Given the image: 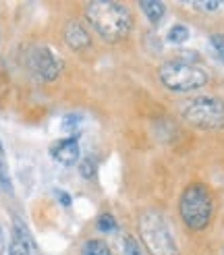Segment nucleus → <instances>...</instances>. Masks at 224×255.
I'll return each mask as SVG.
<instances>
[{
    "label": "nucleus",
    "instance_id": "1",
    "mask_svg": "<svg viewBox=\"0 0 224 255\" xmlns=\"http://www.w3.org/2000/svg\"><path fill=\"white\" fill-rule=\"evenodd\" d=\"M85 19L108 44L124 40L133 27V17L129 8L120 2H112V0H92V2H87Z\"/></svg>",
    "mask_w": 224,
    "mask_h": 255
},
{
    "label": "nucleus",
    "instance_id": "2",
    "mask_svg": "<svg viewBox=\"0 0 224 255\" xmlns=\"http://www.w3.org/2000/svg\"><path fill=\"white\" fill-rule=\"evenodd\" d=\"M139 235L152 255H179V245L166 216L158 210H145L139 216Z\"/></svg>",
    "mask_w": 224,
    "mask_h": 255
},
{
    "label": "nucleus",
    "instance_id": "3",
    "mask_svg": "<svg viewBox=\"0 0 224 255\" xmlns=\"http://www.w3.org/2000/svg\"><path fill=\"white\" fill-rule=\"evenodd\" d=\"M179 212L187 228L204 231L212 222V216H214V195L206 185L193 183L181 193Z\"/></svg>",
    "mask_w": 224,
    "mask_h": 255
},
{
    "label": "nucleus",
    "instance_id": "4",
    "mask_svg": "<svg viewBox=\"0 0 224 255\" xmlns=\"http://www.w3.org/2000/svg\"><path fill=\"white\" fill-rule=\"evenodd\" d=\"M158 79L170 92H195L208 83V73L185 60H166L158 69Z\"/></svg>",
    "mask_w": 224,
    "mask_h": 255
},
{
    "label": "nucleus",
    "instance_id": "5",
    "mask_svg": "<svg viewBox=\"0 0 224 255\" xmlns=\"http://www.w3.org/2000/svg\"><path fill=\"white\" fill-rule=\"evenodd\" d=\"M183 119L195 129L220 131L224 129V100L216 96H202L183 108Z\"/></svg>",
    "mask_w": 224,
    "mask_h": 255
},
{
    "label": "nucleus",
    "instance_id": "6",
    "mask_svg": "<svg viewBox=\"0 0 224 255\" xmlns=\"http://www.w3.org/2000/svg\"><path fill=\"white\" fill-rule=\"evenodd\" d=\"M27 67L40 81H54L60 73V62L46 46H33L27 50Z\"/></svg>",
    "mask_w": 224,
    "mask_h": 255
},
{
    "label": "nucleus",
    "instance_id": "7",
    "mask_svg": "<svg viewBox=\"0 0 224 255\" xmlns=\"http://www.w3.org/2000/svg\"><path fill=\"white\" fill-rule=\"evenodd\" d=\"M50 154L58 164H65V166H73L75 162L79 160V139L77 137H67L56 141L50 147Z\"/></svg>",
    "mask_w": 224,
    "mask_h": 255
},
{
    "label": "nucleus",
    "instance_id": "8",
    "mask_svg": "<svg viewBox=\"0 0 224 255\" xmlns=\"http://www.w3.org/2000/svg\"><path fill=\"white\" fill-rule=\"evenodd\" d=\"M8 255H31V237L21 218L12 220V241Z\"/></svg>",
    "mask_w": 224,
    "mask_h": 255
},
{
    "label": "nucleus",
    "instance_id": "9",
    "mask_svg": "<svg viewBox=\"0 0 224 255\" xmlns=\"http://www.w3.org/2000/svg\"><path fill=\"white\" fill-rule=\"evenodd\" d=\"M65 42L71 50H83L92 44V37L83 29V25L79 21H69L65 27Z\"/></svg>",
    "mask_w": 224,
    "mask_h": 255
},
{
    "label": "nucleus",
    "instance_id": "10",
    "mask_svg": "<svg viewBox=\"0 0 224 255\" xmlns=\"http://www.w3.org/2000/svg\"><path fill=\"white\" fill-rule=\"evenodd\" d=\"M139 8L143 10L147 21H152V23H160L164 19V12H166V6L162 2H158V0H143V2H139Z\"/></svg>",
    "mask_w": 224,
    "mask_h": 255
},
{
    "label": "nucleus",
    "instance_id": "11",
    "mask_svg": "<svg viewBox=\"0 0 224 255\" xmlns=\"http://www.w3.org/2000/svg\"><path fill=\"white\" fill-rule=\"evenodd\" d=\"M81 255H112V253H110V247L104 243V241L90 239V241H85L83 243Z\"/></svg>",
    "mask_w": 224,
    "mask_h": 255
},
{
    "label": "nucleus",
    "instance_id": "12",
    "mask_svg": "<svg viewBox=\"0 0 224 255\" xmlns=\"http://www.w3.org/2000/svg\"><path fill=\"white\" fill-rule=\"evenodd\" d=\"M0 185L6 191H10V172H8V162H6V151L0 141Z\"/></svg>",
    "mask_w": 224,
    "mask_h": 255
},
{
    "label": "nucleus",
    "instance_id": "13",
    "mask_svg": "<svg viewBox=\"0 0 224 255\" xmlns=\"http://www.w3.org/2000/svg\"><path fill=\"white\" fill-rule=\"evenodd\" d=\"M187 40H189V29H187V25H174V27L168 31L170 44H185Z\"/></svg>",
    "mask_w": 224,
    "mask_h": 255
},
{
    "label": "nucleus",
    "instance_id": "14",
    "mask_svg": "<svg viewBox=\"0 0 224 255\" xmlns=\"http://www.w3.org/2000/svg\"><path fill=\"white\" fill-rule=\"evenodd\" d=\"M79 172L83 178H87V181H94L96 178V162L92 158H85L83 162H79Z\"/></svg>",
    "mask_w": 224,
    "mask_h": 255
},
{
    "label": "nucleus",
    "instance_id": "15",
    "mask_svg": "<svg viewBox=\"0 0 224 255\" xmlns=\"http://www.w3.org/2000/svg\"><path fill=\"white\" fill-rule=\"evenodd\" d=\"M98 228H100L102 233H114V231H116V220L112 218L110 214H102V216L98 218Z\"/></svg>",
    "mask_w": 224,
    "mask_h": 255
},
{
    "label": "nucleus",
    "instance_id": "16",
    "mask_svg": "<svg viewBox=\"0 0 224 255\" xmlns=\"http://www.w3.org/2000/svg\"><path fill=\"white\" fill-rule=\"evenodd\" d=\"M222 6V2H218V0H202V2H193V8L197 10H204V12H216L218 8Z\"/></svg>",
    "mask_w": 224,
    "mask_h": 255
},
{
    "label": "nucleus",
    "instance_id": "17",
    "mask_svg": "<svg viewBox=\"0 0 224 255\" xmlns=\"http://www.w3.org/2000/svg\"><path fill=\"white\" fill-rule=\"evenodd\" d=\"M210 44H212V48H214V52L218 54V58L224 60V35L222 33H214L210 37Z\"/></svg>",
    "mask_w": 224,
    "mask_h": 255
},
{
    "label": "nucleus",
    "instance_id": "18",
    "mask_svg": "<svg viewBox=\"0 0 224 255\" xmlns=\"http://www.w3.org/2000/svg\"><path fill=\"white\" fill-rule=\"evenodd\" d=\"M122 255H139V245L133 237H124L122 241Z\"/></svg>",
    "mask_w": 224,
    "mask_h": 255
},
{
    "label": "nucleus",
    "instance_id": "19",
    "mask_svg": "<svg viewBox=\"0 0 224 255\" xmlns=\"http://www.w3.org/2000/svg\"><path fill=\"white\" fill-rule=\"evenodd\" d=\"M79 117H77V114H71V117H65V119H62V129H65V131H75V129H77V127H79Z\"/></svg>",
    "mask_w": 224,
    "mask_h": 255
},
{
    "label": "nucleus",
    "instance_id": "20",
    "mask_svg": "<svg viewBox=\"0 0 224 255\" xmlns=\"http://www.w3.org/2000/svg\"><path fill=\"white\" fill-rule=\"evenodd\" d=\"M56 197H58V201H60L65 208L71 206V197H69V193H65V191H56Z\"/></svg>",
    "mask_w": 224,
    "mask_h": 255
},
{
    "label": "nucleus",
    "instance_id": "21",
    "mask_svg": "<svg viewBox=\"0 0 224 255\" xmlns=\"http://www.w3.org/2000/svg\"><path fill=\"white\" fill-rule=\"evenodd\" d=\"M4 253V231H2V226H0V255Z\"/></svg>",
    "mask_w": 224,
    "mask_h": 255
},
{
    "label": "nucleus",
    "instance_id": "22",
    "mask_svg": "<svg viewBox=\"0 0 224 255\" xmlns=\"http://www.w3.org/2000/svg\"><path fill=\"white\" fill-rule=\"evenodd\" d=\"M222 255H224V249H222Z\"/></svg>",
    "mask_w": 224,
    "mask_h": 255
}]
</instances>
